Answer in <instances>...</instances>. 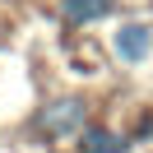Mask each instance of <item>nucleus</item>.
I'll use <instances>...</instances> for the list:
<instances>
[{
  "label": "nucleus",
  "mask_w": 153,
  "mask_h": 153,
  "mask_svg": "<svg viewBox=\"0 0 153 153\" xmlns=\"http://www.w3.org/2000/svg\"><path fill=\"white\" fill-rule=\"evenodd\" d=\"M37 125L47 134H70V130H79L84 125V102L79 97H60V102H51L47 111L37 116Z\"/></svg>",
  "instance_id": "1"
},
{
  "label": "nucleus",
  "mask_w": 153,
  "mask_h": 153,
  "mask_svg": "<svg viewBox=\"0 0 153 153\" xmlns=\"http://www.w3.org/2000/svg\"><path fill=\"white\" fill-rule=\"evenodd\" d=\"M153 47V33L144 28V23H125L121 33H116V56L121 60H144Z\"/></svg>",
  "instance_id": "2"
},
{
  "label": "nucleus",
  "mask_w": 153,
  "mask_h": 153,
  "mask_svg": "<svg viewBox=\"0 0 153 153\" xmlns=\"http://www.w3.org/2000/svg\"><path fill=\"white\" fill-rule=\"evenodd\" d=\"M60 10H65L70 23H93V19H102V14H111V0H65Z\"/></svg>",
  "instance_id": "3"
},
{
  "label": "nucleus",
  "mask_w": 153,
  "mask_h": 153,
  "mask_svg": "<svg viewBox=\"0 0 153 153\" xmlns=\"http://www.w3.org/2000/svg\"><path fill=\"white\" fill-rule=\"evenodd\" d=\"M84 153H125V139L111 130H84Z\"/></svg>",
  "instance_id": "4"
}]
</instances>
